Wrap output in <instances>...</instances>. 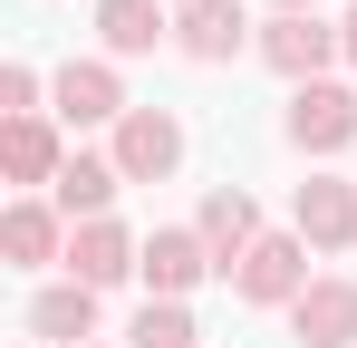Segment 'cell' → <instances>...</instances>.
<instances>
[{
    "mask_svg": "<svg viewBox=\"0 0 357 348\" xmlns=\"http://www.w3.org/2000/svg\"><path fill=\"white\" fill-rule=\"evenodd\" d=\"M251 242H261V213H251V194L241 184H222V194H203V252L232 271V261H251Z\"/></svg>",
    "mask_w": 357,
    "mask_h": 348,
    "instance_id": "8992f818",
    "label": "cell"
},
{
    "mask_svg": "<svg viewBox=\"0 0 357 348\" xmlns=\"http://www.w3.org/2000/svg\"><path fill=\"white\" fill-rule=\"evenodd\" d=\"M126 174L97 165V155H68L59 165V213H87V223H107V194H116Z\"/></svg>",
    "mask_w": 357,
    "mask_h": 348,
    "instance_id": "2e32d148",
    "label": "cell"
},
{
    "mask_svg": "<svg viewBox=\"0 0 357 348\" xmlns=\"http://www.w3.org/2000/svg\"><path fill=\"white\" fill-rule=\"evenodd\" d=\"M299 348H357V281H309L290 300Z\"/></svg>",
    "mask_w": 357,
    "mask_h": 348,
    "instance_id": "277c9868",
    "label": "cell"
},
{
    "mask_svg": "<svg viewBox=\"0 0 357 348\" xmlns=\"http://www.w3.org/2000/svg\"><path fill=\"white\" fill-rule=\"evenodd\" d=\"M0 165L20 174V184H59V136H49V126H39V116H10V136H0Z\"/></svg>",
    "mask_w": 357,
    "mask_h": 348,
    "instance_id": "4fadbf2b",
    "label": "cell"
},
{
    "mask_svg": "<svg viewBox=\"0 0 357 348\" xmlns=\"http://www.w3.org/2000/svg\"><path fill=\"white\" fill-rule=\"evenodd\" d=\"M280 10H319V0H280Z\"/></svg>",
    "mask_w": 357,
    "mask_h": 348,
    "instance_id": "ffe728a7",
    "label": "cell"
},
{
    "mask_svg": "<svg viewBox=\"0 0 357 348\" xmlns=\"http://www.w3.org/2000/svg\"><path fill=\"white\" fill-rule=\"evenodd\" d=\"M338 49H348V39H338V29H319L309 10H280V20L261 29V58H271L280 78H299V87H319V68H328Z\"/></svg>",
    "mask_w": 357,
    "mask_h": 348,
    "instance_id": "7a4b0ae2",
    "label": "cell"
},
{
    "mask_svg": "<svg viewBox=\"0 0 357 348\" xmlns=\"http://www.w3.org/2000/svg\"><path fill=\"white\" fill-rule=\"evenodd\" d=\"M290 145H309V155H338V145H357V97L348 87H299L290 97Z\"/></svg>",
    "mask_w": 357,
    "mask_h": 348,
    "instance_id": "3957f363",
    "label": "cell"
},
{
    "mask_svg": "<svg viewBox=\"0 0 357 348\" xmlns=\"http://www.w3.org/2000/svg\"><path fill=\"white\" fill-rule=\"evenodd\" d=\"M299 232H309L319 252H348V242H357V194H348V184H328V174L299 184Z\"/></svg>",
    "mask_w": 357,
    "mask_h": 348,
    "instance_id": "ba28073f",
    "label": "cell"
},
{
    "mask_svg": "<svg viewBox=\"0 0 357 348\" xmlns=\"http://www.w3.org/2000/svg\"><path fill=\"white\" fill-rule=\"evenodd\" d=\"M135 348H193V319H183L174 300H145V319H135Z\"/></svg>",
    "mask_w": 357,
    "mask_h": 348,
    "instance_id": "e0dca14e",
    "label": "cell"
},
{
    "mask_svg": "<svg viewBox=\"0 0 357 348\" xmlns=\"http://www.w3.org/2000/svg\"><path fill=\"white\" fill-rule=\"evenodd\" d=\"M241 29H251V20H241V0H183V20H174V49L213 68V58H232V49H241Z\"/></svg>",
    "mask_w": 357,
    "mask_h": 348,
    "instance_id": "5b68a950",
    "label": "cell"
},
{
    "mask_svg": "<svg viewBox=\"0 0 357 348\" xmlns=\"http://www.w3.org/2000/svg\"><path fill=\"white\" fill-rule=\"evenodd\" d=\"M0 252H10L20 271L59 261V213H49V203H10V223H0Z\"/></svg>",
    "mask_w": 357,
    "mask_h": 348,
    "instance_id": "5bb4252c",
    "label": "cell"
},
{
    "mask_svg": "<svg viewBox=\"0 0 357 348\" xmlns=\"http://www.w3.org/2000/svg\"><path fill=\"white\" fill-rule=\"evenodd\" d=\"M338 39H348V58H357V10H348V20H338Z\"/></svg>",
    "mask_w": 357,
    "mask_h": 348,
    "instance_id": "d6986e66",
    "label": "cell"
},
{
    "mask_svg": "<svg viewBox=\"0 0 357 348\" xmlns=\"http://www.w3.org/2000/svg\"><path fill=\"white\" fill-rule=\"evenodd\" d=\"M135 261H145V252H135V242H126L116 223H77V242H68V271H77V281H87V290H107V281H126Z\"/></svg>",
    "mask_w": 357,
    "mask_h": 348,
    "instance_id": "9c48e42d",
    "label": "cell"
},
{
    "mask_svg": "<svg viewBox=\"0 0 357 348\" xmlns=\"http://www.w3.org/2000/svg\"><path fill=\"white\" fill-rule=\"evenodd\" d=\"M135 271H145V281H155V290H165V300H174V290H193V281H203V271H213V252H203V232H155Z\"/></svg>",
    "mask_w": 357,
    "mask_h": 348,
    "instance_id": "8fae6325",
    "label": "cell"
},
{
    "mask_svg": "<svg viewBox=\"0 0 357 348\" xmlns=\"http://www.w3.org/2000/svg\"><path fill=\"white\" fill-rule=\"evenodd\" d=\"M183 165V126L165 107H126L116 116V174L126 184H155V174H174Z\"/></svg>",
    "mask_w": 357,
    "mask_h": 348,
    "instance_id": "6da1fadb",
    "label": "cell"
},
{
    "mask_svg": "<svg viewBox=\"0 0 357 348\" xmlns=\"http://www.w3.org/2000/svg\"><path fill=\"white\" fill-rule=\"evenodd\" d=\"M97 29H107L116 58H145L155 39H165V10H155V0H97Z\"/></svg>",
    "mask_w": 357,
    "mask_h": 348,
    "instance_id": "9a60e30c",
    "label": "cell"
},
{
    "mask_svg": "<svg viewBox=\"0 0 357 348\" xmlns=\"http://www.w3.org/2000/svg\"><path fill=\"white\" fill-rule=\"evenodd\" d=\"M29 329H39V339H68V348H87V329H97V290H87V281H59V290H39V300H29Z\"/></svg>",
    "mask_w": 357,
    "mask_h": 348,
    "instance_id": "7c38bea8",
    "label": "cell"
},
{
    "mask_svg": "<svg viewBox=\"0 0 357 348\" xmlns=\"http://www.w3.org/2000/svg\"><path fill=\"white\" fill-rule=\"evenodd\" d=\"M59 116H77V126H97V116H126L116 68H97V58H68V68H59Z\"/></svg>",
    "mask_w": 357,
    "mask_h": 348,
    "instance_id": "30bf717a",
    "label": "cell"
},
{
    "mask_svg": "<svg viewBox=\"0 0 357 348\" xmlns=\"http://www.w3.org/2000/svg\"><path fill=\"white\" fill-rule=\"evenodd\" d=\"M0 107H10V116L39 107V68H0Z\"/></svg>",
    "mask_w": 357,
    "mask_h": 348,
    "instance_id": "ac0fdd59",
    "label": "cell"
},
{
    "mask_svg": "<svg viewBox=\"0 0 357 348\" xmlns=\"http://www.w3.org/2000/svg\"><path fill=\"white\" fill-rule=\"evenodd\" d=\"M299 290H309V261H299L290 232L251 242V261H241V300H299Z\"/></svg>",
    "mask_w": 357,
    "mask_h": 348,
    "instance_id": "52a82bcc",
    "label": "cell"
}]
</instances>
